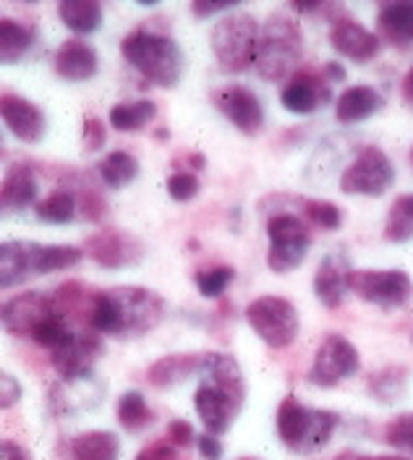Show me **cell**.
<instances>
[{
    "instance_id": "1",
    "label": "cell",
    "mask_w": 413,
    "mask_h": 460,
    "mask_svg": "<svg viewBox=\"0 0 413 460\" xmlns=\"http://www.w3.org/2000/svg\"><path fill=\"white\" fill-rule=\"evenodd\" d=\"M165 301L154 290L142 286H119L92 290L87 304V330L97 335L142 338L165 319Z\"/></svg>"
},
{
    "instance_id": "2",
    "label": "cell",
    "mask_w": 413,
    "mask_h": 460,
    "mask_svg": "<svg viewBox=\"0 0 413 460\" xmlns=\"http://www.w3.org/2000/svg\"><path fill=\"white\" fill-rule=\"evenodd\" d=\"M199 387L194 393V408L206 434L223 437L233 427L243 402L246 379L231 353H205L199 369Z\"/></svg>"
},
{
    "instance_id": "3",
    "label": "cell",
    "mask_w": 413,
    "mask_h": 460,
    "mask_svg": "<svg viewBox=\"0 0 413 460\" xmlns=\"http://www.w3.org/2000/svg\"><path fill=\"white\" fill-rule=\"evenodd\" d=\"M84 257L76 246L37 243V241H3L0 243V286L3 290L22 286L31 275H48L76 267Z\"/></svg>"
},
{
    "instance_id": "4",
    "label": "cell",
    "mask_w": 413,
    "mask_h": 460,
    "mask_svg": "<svg viewBox=\"0 0 413 460\" xmlns=\"http://www.w3.org/2000/svg\"><path fill=\"white\" fill-rule=\"evenodd\" d=\"M120 56L131 68H136L149 84L171 89L180 82L183 74V50L168 34L134 29L120 42Z\"/></svg>"
},
{
    "instance_id": "5",
    "label": "cell",
    "mask_w": 413,
    "mask_h": 460,
    "mask_svg": "<svg viewBox=\"0 0 413 460\" xmlns=\"http://www.w3.org/2000/svg\"><path fill=\"white\" fill-rule=\"evenodd\" d=\"M303 58V31L298 19L286 13V11H275L259 34V50H257V74L265 82H283L291 79Z\"/></svg>"
},
{
    "instance_id": "6",
    "label": "cell",
    "mask_w": 413,
    "mask_h": 460,
    "mask_svg": "<svg viewBox=\"0 0 413 460\" xmlns=\"http://www.w3.org/2000/svg\"><path fill=\"white\" fill-rule=\"evenodd\" d=\"M340 424V416L335 411L309 408L295 395H286L277 405L275 427L280 442L295 456H312L322 450Z\"/></svg>"
},
{
    "instance_id": "7",
    "label": "cell",
    "mask_w": 413,
    "mask_h": 460,
    "mask_svg": "<svg viewBox=\"0 0 413 460\" xmlns=\"http://www.w3.org/2000/svg\"><path fill=\"white\" fill-rule=\"evenodd\" d=\"M262 24L249 11H231L215 22L209 31V48L217 66L228 74H243L257 63Z\"/></svg>"
},
{
    "instance_id": "8",
    "label": "cell",
    "mask_w": 413,
    "mask_h": 460,
    "mask_svg": "<svg viewBox=\"0 0 413 460\" xmlns=\"http://www.w3.org/2000/svg\"><path fill=\"white\" fill-rule=\"evenodd\" d=\"M267 267L277 275L294 272L312 246V230L294 212H275L267 217Z\"/></svg>"
},
{
    "instance_id": "9",
    "label": "cell",
    "mask_w": 413,
    "mask_h": 460,
    "mask_svg": "<svg viewBox=\"0 0 413 460\" xmlns=\"http://www.w3.org/2000/svg\"><path fill=\"white\" fill-rule=\"evenodd\" d=\"M246 322L254 335L269 348H288L298 338L301 319L295 306L283 296H259L246 306Z\"/></svg>"
},
{
    "instance_id": "10",
    "label": "cell",
    "mask_w": 413,
    "mask_h": 460,
    "mask_svg": "<svg viewBox=\"0 0 413 460\" xmlns=\"http://www.w3.org/2000/svg\"><path fill=\"white\" fill-rule=\"evenodd\" d=\"M395 183V165L380 146H361L351 165L340 172V191L358 197H382Z\"/></svg>"
},
{
    "instance_id": "11",
    "label": "cell",
    "mask_w": 413,
    "mask_h": 460,
    "mask_svg": "<svg viewBox=\"0 0 413 460\" xmlns=\"http://www.w3.org/2000/svg\"><path fill=\"white\" fill-rule=\"evenodd\" d=\"M351 293L384 312L400 309L413 293V280L403 270H354Z\"/></svg>"
},
{
    "instance_id": "12",
    "label": "cell",
    "mask_w": 413,
    "mask_h": 460,
    "mask_svg": "<svg viewBox=\"0 0 413 460\" xmlns=\"http://www.w3.org/2000/svg\"><path fill=\"white\" fill-rule=\"evenodd\" d=\"M358 369H361V356L356 345L346 335L330 332L322 338V343L314 353L309 382L317 387H335L343 379H351Z\"/></svg>"
},
{
    "instance_id": "13",
    "label": "cell",
    "mask_w": 413,
    "mask_h": 460,
    "mask_svg": "<svg viewBox=\"0 0 413 460\" xmlns=\"http://www.w3.org/2000/svg\"><path fill=\"white\" fill-rule=\"evenodd\" d=\"M60 309L56 293H42V290H30L19 293L11 301L3 304V330L16 338H31L50 316Z\"/></svg>"
},
{
    "instance_id": "14",
    "label": "cell",
    "mask_w": 413,
    "mask_h": 460,
    "mask_svg": "<svg viewBox=\"0 0 413 460\" xmlns=\"http://www.w3.org/2000/svg\"><path fill=\"white\" fill-rule=\"evenodd\" d=\"M102 350H105V345L97 332L79 330L68 343L50 350V361L63 382L76 385V382H89L94 376V364L102 356Z\"/></svg>"
},
{
    "instance_id": "15",
    "label": "cell",
    "mask_w": 413,
    "mask_h": 460,
    "mask_svg": "<svg viewBox=\"0 0 413 460\" xmlns=\"http://www.w3.org/2000/svg\"><path fill=\"white\" fill-rule=\"evenodd\" d=\"M84 252L102 270H123L145 259V243L126 230L102 228L84 241Z\"/></svg>"
},
{
    "instance_id": "16",
    "label": "cell",
    "mask_w": 413,
    "mask_h": 460,
    "mask_svg": "<svg viewBox=\"0 0 413 460\" xmlns=\"http://www.w3.org/2000/svg\"><path fill=\"white\" fill-rule=\"evenodd\" d=\"M212 102L220 113L225 115L241 134L257 137L265 126V108L262 100L241 84H228L212 92Z\"/></svg>"
},
{
    "instance_id": "17",
    "label": "cell",
    "mask_w": 413,
    "mask_h": 460,
    "mask_svg": "<svg viewBox=\"0 0 413 460\" xmlns=\"http://www.w3.org/2000/svg\"><path fill=\"white\" fill-rule=\"evenodd\" d=\"M332 100V89H330V79L320 71L303 68L295 71L294 76L286 82L283 92H280V102L288 113L294 115H309L320 111Z\"/></svg>"
},
{
    "instance_id": "18",
    "label": "cell",
    "mask_w": 413,
    "mask_h": 460,
    "mask_svg": "<svg viewBox=\"0 0 413 460\" xmlns=\"http://www.w3.org/2000/svg\"><path fill=\"white\" fill-rule=\"evenodd\" d=\"M351 261L343 249L327 252L314 272V296L325 309H340L346 293L351 290Z\"/></svg>"
},
{
    "instance_id": "19",
    "label": "cell",
    "mask_w": 413,
    "mask_h": 460,
    "mask_svg": "<svg viewBox=\"0 0 413 460\" xmlns=\"http://www.w3.org/2000/svg\"><path fill=\"white\" fill-rule=\"evenodd\" d=\"M330 45L335 53L346 56L356 63H366L380 56L382 40L380 34L369 31L364 24H358L354 16H338L330 24Z\"/></svg>"
},
{
    "instance_id": "20",
    "label": "cell",
    "mask_w": 413,
    "mask_h": 460,
    "mask_svg": "<svg viewBox=\"0 0 413 460\" xmlns=\"http://www.w3.org/2000/svg\"><path fill=\"white\" fill-rule=\"evenodd\" d=\"M0 115L5 128L24 144H40L48 134V118L40 105L22 94H3L0 97Z\"/></svg>"
},
{
    "instance_id": "21",
    "label": "cell",
    "mask_w": 413,
    "mask_h": 460,
    "mask_svg": "<svg viewBox=\"0 0 413 460\" xmlns=\"http://www.w3.org/2000/svg\"><path fill=\"white\" fill-rule=\"evenodd\" d=\"M53 68L66 82H89L100 71V56L87 40L71 37L60 45L53 58Z\"/></svg>"
},
{
    "instance_id": "22",
    "label": "cell",
    "mask_w": 413,
    "mask_h": 460,
    "mask_svg": "<svg viewBox=\"0 0 413 460\" xmlns=\"http://www.w3.org/2000/svg\"><path fill=\"white\" fill-rule=\"evenodd\" d=\"M205 353H171L157 361H152L147 369V382L154 390H171L178 382L189 379L191 374H199Z\"/></svg>"
},
{
    "instance_id": "23",
    "label": "cell",
    "mask_w": 413,
    "mask_h": 460,
    "mask_svg": "<svg viewBox=\"0 0 413 460\" xmlns=\"http://www.w3.org/2000/svg\"><path fill=\"white\" fill-rule=\"evenodd\" d=\"M377 31L380 40L392 48H409L413 42V3L392 0L384 3L377 13Z\"/></svg>"
},
{
    "instance_id": "24",
    "label": "cell",
    "mask_w": 413,
    "mask_h": 460,
    "mask_svg": "<svg viewBox=\"0 0 413 460\" xmlns=\"http://www.w3.org/2000/svg\"><path fill=\"white\" fill-rule=\"evenodd\" d=\"M382 105L384 97L374 89V86H348V89L338 97L335 118H338V123H343V126H354V123H361V120L372 118Z\"/></svg>"
},
{
    "instance_id": "25",
    "label": "cell",
    "mask_w": 413,
    "mask_h": 460,
    "mask_svg": "<svg viewBox=\"0 0 413 460\" xmlns=\"http://www.w3.org/2000/svg\"><path fill=\"white\" fill-rule=\"evenodd\" d=\"M37 201V178L34 171L27 163L13 165L3 178V189H0V204L5 212H19L27 209Z\"/></svg>"
},
{
    "instance_id": "26",
    "label": "cell",
    "mask_w": 413,
    "mask_h": 460,
    "mask_svg": "<svg viewBox=\"0 0 413 460\" xmlns=\"http://www.w3.org/2000/svg\"><path fill=\"white\" fill-rule=\"evenodd\" d=\"M120 439L113 431H82L71 439V460H119Z\"/></svg>"
},
{
    "instance_id": "27",
    "label": "cell",
    "mask_w": 413,
    "mask_h": 460,
    "mask_svg": "<svg viewBox=\"0 0 413 460\" xmlns=\"http://www.w3.org/2000/svg\"><path fill=\"white\" fill-rule=\"evenodd\" d=\"M97 175H100V181L108 186V189H126L128 183H134L136 181V175H139V163H136V157L131 155V152H126V149H113V152H108L100 163H97Z\"/></svg>"
},
{
    "instance_id": "28",
    "label": "cell",
    "mask_w": 413,
    "mask_h": 460,
    "mask_svg": "<svg viewBox=\"0 0 413 460\" xmlns=\"http://www.w3.org/2000/svg\"><path fill=\"white\" fill-rule=\"evenodd\" d=\"M58 16L76 34H92L102 27V5L97 0H63L58 3Z\"/></svg>"
},
{
    "instance_id": "29",
    "label": "cell",
    "mask_w": 413,
    "mask_h": 460,
    "mask_svg": "<svg viewBox=\"0 0 413 460\" xmlns=\"http://www.w3.org/2000/svg\"><path fill=\"white\" fill-rule=\"evenodd\" d=\"M31 42H34V29L8 16L0 19V60L5 66H13L27 56Z\"/></svg>"
},
{
    "instance_id": "30",
    "label": "cell",
    "mask_w": 413,
    "mask_h": 460,
    "mask_svg": "<svg viewBox=\"0 0 413 460\" xmlns=\"http://www.w3.org/2000/svg\"><path fill=\"white\" fill-rule=\"evenodd\" d=\"M409 369L400 367V364H390L382 367L380 372H374L369 376V393L377 402H398L406 395V387H409Z\"/></svg>"
},
{
    "instance_id": "31",
    "label": "cell",
    "mask_w": 413,
    "mask_h": 460,
    "mask_svg": "<svg viewBox=\"0 0 413 460\" xmlns=\"http://www.w3.org/2000/svg\"><path fill=\"white\" fill-rule=\"evenodd\" d=\"M116 416H119L120 429L128 431V434H139V431L152 427V421H154V413H152V408L139 390H126L120 395L119 405H116Z\"/></svg>"
},
{
    "instance_id": "32",
    "label": "cell",
    "mask_w": 413,
    "mask_h": 460,
    "mask_svg": "<svg viewBox=\"0 0 413 460\" xmlns=\"http://www.w3.org/2000/svg\"><path fill=\"white\" fill-rule=\"evenodd\" d=\"M154 115H157V105L152 100H131L113 105L108 120L116 131H142L147 123L154 120Z\"/></svg>"
},
{
    "instance_id": "33",
    "label": "cell",
    "mask_w": 413,
    "mask_h": 460,
    "mask_svg": "<svg viewBox=\"0 0 413 460\" xmlns=\"http://www.w3.org/2000/svg\"><path fill=\"white\" fill-rule=\"evenodd\" d=\"M413 238V194H400L390 204L384 220V241L387 243H406Z\"/></svg>"
},
{
    "instance_id": "34",
    "label": "cell",
    "mask_w": 413,
    "mask_h": 460,
    "mask_svg": "<svg viewBox=\"0 0 413 460\" xmlns=\"http://www.w3.org/2000/svg\"><path fill=\"white\" fill-rule=\"evenodd\" d=\"M34 212L48 226H68L79 215V204H76L74 191L68 186H63L58 191H53L45 201H40Z\"/></svg>"
},
{
    "instance_id": "35",
    "label": "cell",
    "mask_w": 413,
    "mask_h": 460,
    "mask_svg": "<svg viewBox=\"0 0 413 460\" xmlns=\"http://www.w3.org/2000/svg\"><path fill=\"white\" fill-rule=\"evenodd\" d=\"M68 189L74 191L76 204H79V215H82L84 220L97 223V220H102V217H105V212H108V201H105V197H102V191H100L97 181H92L89 175H74V181H71V186H68Z\"/></svg>"
},
{
    "instance_id": "36",
    "label": "cell",
    "mask_w": 413,
    "mask_h": 460,
    "mask_svg": "<svg viewBox=\"0 0 413 460\" xmlns=\"http://www.w3.org/2000/svg\"><path fill=\"white\" fill-rule=\"evenodd\" d=\"M301 209H303L306 220H309L312 226H317V228L338 230L343 226V212H340V207L332 204V201L303 199L301 201Z\"/></svg>"
},
{
    "instance_id": "37",
    "label": "cell",
    "mask_w": 413,
    "mask_h": 460,
    "mask_svg": "<svg viewBox=\"0 0 413 460\" xmlns=\"http://www.w3.org/2000/svg\"><path fill=\"white\" fill-rule=\"evenodd\" d=\"M236 278V270L231 264H220V267H212V270H202L194 275V283L199 288V293L205 298H217L225 293V288L233 283Z\"/></svg>"
},
{
    "instance_id": "38",
    "label": "cell",
    "mask_w": 413,
    "mask_h": 460,
    "mask_svg": "<svg viewBox=\"0 0 413 460\" xmlns=\"http://www.w3.org/2000/svg\"><path fill=\"white\" fill-rule=\"evenodd\" d=\"M384 442L400 453H406L413 458V411L395 416L387 427H384Z\"/></svg>"
},
{
    "instance_id": "39",
    "label": "cell",
    "mask_w": 413,
    "mask_h": 460,
    "mask_svg": "<svg viewBox=\"0 0 413 460\" xmlns=\"http://www.w3.org/2000/svg\"><path fill=\"white\" fill-rule=\"evenodd\" d=\"M165 189H168V194H171V199L173 201H191L197 194H199V189H202V186H199L197 172L176 171L168 175Z\"/></svg>"
},
{
    "instance_id": "40",
    "label": "cell",
    "mask_w": 413,
    "mask_h": 460,
    "mask_svg": "<svg viewBox=\"0 0 413 460\" xmlns=\"http://www.w3.org/2000/svg\"><path fill=\"white\" fill-rule=\"evenodd\" d=\"M105 126H102V120L94 115H87L84 118V137H82V144H84V149L87 152H97V149H102V144H105Z\"/></svg>"
},
{
    "instance_id": "41",
    "label": "cell",
    "mask_w": 413,
    "mask_h": 460,
    "mask_svg": "<svg viewBox=\"0 0 413 460\" xmlns=\"http://www.w3.org/2000/svg\"><path fill=\"white\" fill-rule=\"evenodd\" d=\"M22 398V382L11 372L0 374V408L8 411L11 405H16Z\"/></svg>"
},
{
    "instance_id": "42",
    "label": "cell",
    "mask_w": 413,
    "mask_h": 460,
    "mask_svg": "<svg viewBox=\"0 0 413 460\" xmlns=\"http://www.w3.org/2000/svg\"><path fill=\"white\" fill-rule=\"evenodd\" d=\"M168 439H171L176 447H189L191 442H197V431H194V427H191L189 421L176 419V421L168 424Z\"/></svg>"
},
{
    "instance_id": "43",
    "label": "cell",
    "mask_w": 413,
    "mask_h": 460,
    "mask_svg": "<svg viewBox=\"0 0 413 460\" xmlns=\"http://www.w3.org/2000/svg\"><path fill=\"white\" fill-rule=\"evenodd\" d=\"M136 460H178L176 456V445L171 439H160V442H152L147 445Z\"/></svg>"
},
{
    "instance_id": "44",
    "label": "cell",
    "mask_w": 413,
    "mask_h": 460,
    "mask_svg": "<svg viewBox=\"0 0 413 460\" xmlns=\"http://www.w3.org/2000/svg\"><path fill=\"white\" fill-rule=\"evenodd\" d=\"M197 447H199V456L205 460H223V445H220V439L215 437V434H199L197 437Z\"/></svg>"
},
{
    "instance_id": "45",
    "label": "cell",
    "mask_w": 413,
    "mask_h": 460,
    "mask_svg": "<svg viewBox=\"0 0 413 460\" xmlns=\"http://www.w3.org/2000/svg\"><path fill=\"white\" fill-rule=\"evenodd\" d=\"M231 8H233V3H206V0H194L191 3V13L199 16V19H209V16L231 11Z\"/></svg>"
},
{
    "instance_id": "46",
    "label": "cell",
    "mask_w": 413,
    "mask_h": 460,
    "mask_svg": "<svg viewBox=\"0 0 413 460\" xmlns=\"http://www.w3.org/2000/svg\"><path fill=\"white\" fill-rule=\"evenodd\" d=\"M0 460H31V453L13 439H3L0 442Z\"/></svg>"
},
{
    "instance_id": "47",
    "label": "cell",
    "mask_w": 413,
    "mask_h": 460,
    "mask_svg": "<svg viewBox=\"0 0 413 460\" xmlns=\"http://www.w3.org/2000/svg\"><path fill=\"white\" fill-rule=\"evenodd\" d=\"M322 74H325L330 82H346V68H343L340 63H335V60L325 63Z\"/></svg>"
},
{
    "instance_id": "48",
    "label": "cell",
    "mask_w": 413,
    "mask_h": 460,
    "mask_svg": "<svg viewBox=\"0 0 413 460\" xmlns=\"http://www.w3.org/2000/svg\"><path fill=\"white\" fill-rule=\"evenodd\" d=\"M400 97H403V102L406 105H411L413 108V68L403 76V84H400Z\"/></svg>"
},
{
    "instance_id": "49",
    "label": "cell",
    "mask_w": 413,
    "mask_h": 460,
    "mask_svg": "<svg viewBox=\"0 0 413 460\" xmlns=\"http://www.w3.org/2000/svg\"><path fill=\"white\" fill-rule=\"evenodd\" d=\"M183 163H189L191 172L202 171V168L206 165V157H205V155H199V152H189V155L183 157Z\"/></svg>"
},
{
    "instance_id": "50",
    "label": "cell",
    "mask_w": 413,
    "mask_h": 460,
    "mask_svg": "<svg viewBox=\"0 0 413 460\" xmlns=\"http://www.w3.org/2000/svg\"><path fill=\"white\" fill-rule=\"evenodd\" d=\"M335 460H411L406 456H340Z\"/></svg>"
},
{
    "instance_id": "51",
    "label": "cell",
    "mask_w": 413,
    "mask_h": 460,
    "mask_svg": "<svg viewBox=\"0 0 413 460\" xmlns=\"http://www.w3.org/2000/svg\"><path fill=\"white\" fill-rule=\"evenodd\" d=\"M409 160H411V165H413V146H411V152H409Z\"/></svg>"
}]
</instances>
